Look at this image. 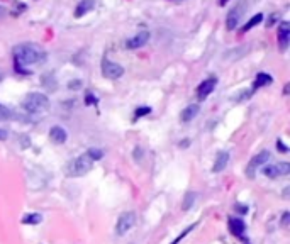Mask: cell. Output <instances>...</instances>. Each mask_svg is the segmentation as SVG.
<instances>
[{
    "label": "cell",
    "mask_w": 290,
    "mask_h": 244,
    "mask_svg": "<svg viewBox=\"0 0 290 244\" xmlns=\"http://www.w3.org/2000/svg\"><path fill=\"white\" fill-rule=\"evenodd\" d=\"M49 139L55 144H63V143H66V139H68V132L64 131L61 125H53V127L49 129Z\"/></svg>",
    "instance_id": "obj_11"
},
{
    "label": "cell",
    "mask_w": 290,
    "mask_h": 244,
    "mask_svg": "<svg viewBox=\"0 0 290 244\" xmlns=\"http://www.w3.org/2000/svg\"><path fill=\"white\" fill-rule=\"evenodd\" d=\"M289 220H290V214L289 212H284V215H282V220H280L282 227H287L289 226Z\"/></svg>",
    "instance_id": "obj_28"
},
{
    "label": "cell",
    "mask_w": 290,
    "mask_h": 244,
    "mask_svg": "<svg viewBox=\"0 0 290 244\" xmlns=\"http://www.w3.org/2000/svg\"><path fill=\"white\" fill-rule=\"evenodd\" d=\"M227 163H229V152L227 151H219L217 152V156H216V161H214L212 171L214 173H221V171L227 166Z\"/></svg>",
    "instance_id": "obj_14"
},
{
    "label": "cell",
    "mask_w": 290,
    "mask_h": 244,
    "mask_svg": "<svg viewBox=\"0 0 290 244\" xmlns=\"http://www.w3.org/2000/svg\"><path fill=\"white\" fill-rule=\"evenodd\" d=\"M277 148H278V151H280V152H289V148L285 146L282 139H277Z\"/></svg>",
    "instance_id": "obj_29"
},
{
    "label": "cell",
    "mask_w": 290,
    "mask_h": 244,
    "mask_svg": "<svg viewBox=\"0 0 290 244\" xmlns=\"http://www.w3.org/2000/svg\"><path fill=\"white\" fill-rule=\"evenodd\" d=\"M5 14H7L5 7H2V5H0V19H2V17H5Z\"/></svg>",
    "instance_id": "obj_33"
},
{
    "label": "cell",
    "mask_w": 290,
    "mask_h": 244,
    "mask_svg": "<svg viewBox=\"0 0 290 244\" xmlns=\"http://www.w3.org/2000/svg\"><path fill=\"white\" fill-rule=\"evenodd\" d=\"M227 2H229V0H219V2H217V3H219V5L223 7V5H226Z\"/></svg>",
    "instance_id": "obj_34"
},
{
    "label": "cell",
    "mask_w": 290,
    "mask_h": 244,
    "mask_svg": "<svg viewBox=\"0 0 290 244\" xmlns=\"http://www.w3.org/2000/svg\"><path fill=\"white\" fill-rule=\"evenodd\" d=\"M43 220L41 214H28V215L22 217V222L24 224H39Z\"/></svg>",
    "instance_id": "obj_21"
},
{
    "label": "cell",
    "mask_w": 290,
    "mask_h": 244,
    "mask_svg": "<svg viewBox=\"0 0 290 244\" xmlns=\"http://www.w3.org/2000/svg\"><path fill=\"white\" fill-rule=\"evenodd\" d=\"M14 60H15V68L26 66V64H36L46 60V51L39 44H32V43L19 44L14 48Z\"/></svg>",
    "instance_id": "obj_1"
},
{
    "label": "cell",
    "mask_w": 290,
    "mask_h": 244,
    "mask_svg": "<svg viewBox=\"0 0 290 244\" xmlns=\"http://www.w3.org/2000/svg\"><path fill=\"white\" fill-rule=\"evenodd\" d=\"M290 173V163L289 161H280L277 165H266L263 166V175L268 178H277L282 175H289Z\"/></svg>",
    "instance_id": "obj_6"
},
{
    "label": "cell",
    "mask_w": 290,
    "mask_h": 244,
    "mask_svg": "<svg viewBox=\"0 0 290 244\" xmlns=\"http://www.w3.org/2000/svg\"><path fill=\"white\" fill-rule=\"evenodd\" d=\"M85 104H87V105H97V98H95V95L92 93V92H87V95H85Z\"/></svg>",
    "instance_id": "obj_25"
},
{
    "label": "cell",
    "mask_w": 290,
    "mask_h": 244,
    "mask_svg": "<svg viewBox=\"0 0 290 244\" xmlns=\"http://www.w3.org/2000/svg\"><path fill=\"white\" fill-rule=\"evenodd\" d=\"M49 105H51V102H49L48 95L39 93V92L29 93L28 97L24 98V102H22V107H24L28 112H32V114L44 112V110L49 109Z\"/></svg>",
    "instance_id": "obj_2"
},
{
    "label": "cell",
    "mask_w": 290,
    "mask_h": 244,
    "mask_svg": "<svg viewBox=\"0 0 290 244\" xmlns=\"http://www.w3.org/2000/svg\"><path fill=\"white\" fill-rule=\"evenodd\" d=\"M197 200V193L195 192H187L185 195H183V200H182V211H189V209L193 207V204H195Z\"/></svg>",
    "instance_id": "obj_18"
},
{
    "label": "cell",
    "mask_w": 290,
    "mask_h": 244,
    "mask_svg": "<svg viewBox=\"0 0 290 244\" xmlns=\"http://www.w3.org/2000/svg\"><path fill=\"white\" fill-rule=\"evenodd\" d=\"M216 85H217V78H216V76H211V78H205L204 82H200V85L197 87L198 100H205V98H207L209 95L214 92Z\"/></svg>",
    "instance_id": "obj_8"
},
{
    "label": "cell",
    "mask_w": 290,
    "mask_h": 244,
    "mask_svg": "<svg viewBox=\"0 0 290 244\" xmlns=\"http://www.w3.org/2000/svg\"><path fill=\"white\" fill-rule=\"evenodd\" d=\"M261 21H263V14H257V15H253V17H251L250 21H248L246 24L243 26L241 32H248V30H250V29H253L255 26H258Z\"/></svg>",
    "instance_id": "obj_19"
},
{
    "label": "cell",
    "mask_w": 290,
    "mask_h": 244,
    "mask_svg": "<svg viewBox=\"0 0 290 244\" xmlns=\"http://www.w3.org/2000/svg\"><path fill=\"white\" fill-rule=\"evenodd\" d=\"M229 231L234 236H244V232H246V224H244V220L239 219V217H231V219H229Z\"/></svg>",
    "instance_id": "obj_13"
},
{
    "label": "cell",
    "mask_w": 290,
    "mask_h": 244,
    "mask_svg": "<svg viewBox=\"0 0 290 244\" xmlns=\"http://www.w3.org/2000/svg\"><path fill=\"white\" fill-rule=\"evenodd\" d=\"M7 137H9V132H7L5 129H2V127H0V141H5Z\"/></svg>",
    "instance_id": "obj_32"
},
{
    "label": "cell",
    "mask_w": 290,
    "mask_h": 244,
    "mask_svg": "<svg viewBox=\"0 0 290 244\" xmlns=\"http://www.w3.org/2000/svg\"><path fill=\"white\" fill-rule=\"evenodd\" d=\"M272 82H273L272 75H268V73H258L257 78H255V83H253V90H258V89H261V87L270 85Z\"/></svg>",
    "instance_id": "obj_17"
},
{
    "label": "cell",
    "mask_w": 290,
    "mask_h": 244,
    "mask_svg": "<svg viewBox=\"0 0 290 244\" xmlns=\"http://www.w3.org/2000/svg\"><path fill=\"white\" fill-rule=\"evenodd\" d=\"M82 87V83H80V80H73V82H70L68 83V89H80Z\"/></svg>",
    "instance_id": "obj_30"
},
{
    "label": "cell",
    "mask_w": 290,
    "mask_h": 244,
    "mask_svg": "<svg viewBox=\"0 0 290 244\" xmlns=\"http://www.w3.org/2000/svg\"><path fill=\"white\" fill-rule=\"evenodd\" d=\"M289 41H290V24L287 21H284L278 26V44H280L282 51H285L289 48Z\"/></svg>",
    "instance_id": "obj_10"
},
{
    "label": "cell",
    "mask_w": 290,
    "mask_h": 244,
    "mask_svg": "<svg viewBox=\"0 0 290 244\" xmlns=\"http://www.w3.org/2000/svg\"><path fill=\"white\" fill-rule=\"evenodd\" d=\"M239 19H241V7H236L226 17V29L227 30H234L239 24Z\"/></svg>",
    "instance_id": "obj_12"
},
{
    "label": "cell",
    "mask_w": 290,
    "mask_h": 244,
    "mask_svg": "<svg viewBox=\"0 0 290 244\" xmlns=\"http://www.w3.org/2000/svg\"><path fill=\"white\" fill-rule=\"evenodd\" d=\"M193 227H195V226H190V227H187V229H185V231H183V232H182V234H180V236H178V238H177V239H175V241H173V243H171V244H178V243H180V241H182V239H183V238H185V236H189V234H190V231H192V229H193Z\"/></svg>",
    "instance_id": "obj_26"
},
{
    "label": "cell",
    "mask_w": 290,
    "mask_h": 244,
    "mask_svg": "<svg viewBox=\"0 0 290 244\" xmlns=\"http://www.w3.org/2000/svg\"><path fill=\"white\" fill-rule=\"evenodd\" d=\"M148 41H150V32H148V30H141V32H137L134 37H129V39L126 41V48L128 49L143 48Z\"/></svg>",
    "instance_id": "obj_9"
},
{
    "label": "cell",
    "mask_w": 290,
    "mask_h": 244,
    "mask_svg": "<svg viewBox=\"0 0 290 244\" xmlns=\"http://www.w3.org/2000/svg\"><path fill=\"white\" fill-rule=\"evenodd\" d=\"M134 159H136L137 163L143 159V148H141V146H136L134 148Z\"/></svg>",
    "instance_id": "obj_27"
},
{
    "label": "cell",
    "mask_w": 290,
    "mask_h": 244,
    "mask_svg": "<svg viewBox=\"0 0 290 244\" xmlns=\"http://www.w3.org/2000/svg\"><path fill=\"white\" fill-rule=\"evenodd\" d=\"M148 114H151V107H137L134 112V119H139V117L148 116Z\"/></svg>",
    "instance_id": "obj_23"
},
{
    "label": "cell",
    "mask_w": 290,
    "mask_h": 244,
    "mask_svg": "<svg viewBox=\"0 0 290 244\" xmlns=\"http://www.w3.org/2000/svg\"><path fill=\"white\" fill-rule=\"evenodd\" d=\"M95 7V0H80L76 3V9H75V17L80 19L83 17L85 14H89L92 9Z\"/></svg>",
    "instance_id": "obj_15"
},
{
    "label": "cell",
    "mask_w": 290,
    "mask_h": 244,
    "mask_svg": "<svg viewBox=\"0 0 290 244\" xmlns=\"http://www.w3.org/2000/svg\"><path fill=\"white\" fill-rule=\"evenodd\" d=\"M134 226H136V214L132 211L122 212L119 215V219H117V224H116V234L117 236L128 234Z\"/></svg>",
    "instance_id": "obj_4"
},
{
    "label": "cell",
    "mask_w": 290,
    "mask_h": 244,
    "mask_svg": "<svg viewBox=\"0 0 290 244\" xmlns=\"http://www.w3.org/2000/svg\"><path fill=\"white\" fill-rule=\"evenodd\" d=\"M102 75L109 80H117L124 75V68L119 63H114V61L104 58V61H102Z\"/></svg>",
    "instance_id": "obj_5"
},
{
    "label": "cell",
    "mask_w": 290,
    "mask_h": 244,
    "mask_svg": "<svg viewBox=\"0 0 290 244\" xmlns=\"http://www.w3.org/2000/svg\"><path fill=\"white\" fill-rule=\"evenodd\" d=\"M289 89H290V87H289V85H285V89H284V95H287V93H289Z\"/></svg>",
    "instance_id": "obj_35"
},
{
    "label": "cell",
    "mask_w": 290,
    "mask_h": 244,
    "mask_svg": "<svg viewBox=\"0 0 290 244\" xmlns=\"http://www.w3.org/2000/svg\"><path fill=\"white\" fill-rule=\"evenodd\" d=\"M198 112H200V107H198L197 104H192V105L185 107V109L182 110L180 119H182V122H190L198 116Z\"/></svg>",
    "instance_id": "obj_16"
},
{
    "label": "cell",
    "mask_w": 290,
    "mask_h": 244,
    "mask_svg": "<svg viewBox=\"0 0 290 244\" xmlns=\"http://www.w3.org/2000/svg\"><path fill=\"white\" fill-rule=\"evenodd\" d=\"M253 92H255V90H243L241 93H239V95H241V97H234V98H232V100H234V102L246 100V98H250L251 95H253Z\"/></svg>",
    "instance_id": "obj_24"
},
{
    "label": "cell",
    "mask_w": 290,
    "mask_h": 244,
    "mask_svg": "<svg viewBox=\"0 0 290 244\" xmlns=\"http://www.w3.org/2000/svg\"><path fill=\"white\" fill-rule=\"evenodd\" d=\"M277 21H278V14H272V17H270V21H268V24L266 26H268V28H273V24Z\"/></svg>",
    "instance_id": "obj_31"
},
{
    "label": "cell",
    "mask_w": 290,
    "mask_h": 244,
    "mask_svg": "<svg viewBox=\"0 0 290 244\" xmlns=\"http://www.w3.org/2000/svg\"><path fill=\"white\" fill-rule=\"evenodd\" d=\"M94 163L95 161L89 156V152H83L82 156H78L73 161L68 163V166H66L68 177H83V175H87L92 170Z\"/></svg>",
    "instance_id": "obj_3"
},
{
    "label": "cell",
    "mask_w": 290,
    "mask_h": 244,
    "mask_svg": "<svg viewBox=\"0 0 290 244\" xmlns=\"http://www.w3.org/2000/svg\"><path fill=\"white\" fill-rule=\"evenodd\" d=\"M89 156L92 159H94V161H98V159H102L104 158V151H100V150H97V148H90L89 151Z\"/></svg>",
    "instance_id": "obj_22"
},
{
    "label": "cell",
    "mask_w": 290,
    "mask_h": 244,
    "mask_svg": "<svg viewBox=\"0 0 290 244\" xmlns=\"http://www.w3.org/2000/svg\"><path fill=\"white\" fill-rule=\"evenodd\" d=\"M270 159V152L268 151H259L257 156H253V158L250 159V165L246 168V175L250 178H255V171H257V168L263 166L266 161Z\"/></svg>",
    "instance_id": "obj_7"
},
{
    "label": "cell",
    "mask_w": 290,
    "mask_h": 244,
    "mask_svg": "<svg viewBox=\"0 0 290 244\" xmlns=\"http://www.w3.org/2000/svg\"><path fill=\"white\" fill-rule=\"evenodd\" d=\"M12 117H14L12 109H9L7 105L0 104V122H2V121H9V119H12Z\"/></svg>",
    "instance_id": "obj_20"
}]
</instances>
